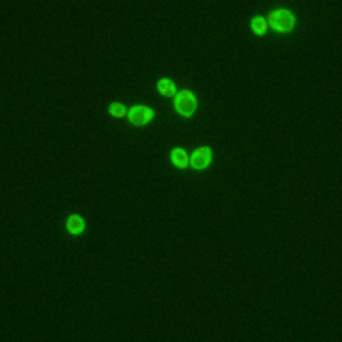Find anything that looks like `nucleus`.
<instances>
[{
  "instance_id": "7",
  "label": "nucleus",
  "mask_w": 342,
  "mask_h": 342,
  "mask_svg": "<svg viewBox=\"0 0 342 342\" xmlns=\"http://www.w3.org/2000/svg\"><path fill=\"white\" fill-rule=\"evenodd\" d=\"M158 91L162 95H167V97H173V95H177V90H175V84L171 82V80H167V78H162L158 82Z\"/></svg>"
},
{
  "instance_id": "9",
  "label": "nucleus",
  "mask_w": 342,
  "mask_h": 342,
  "mask_svg": "<svg viewBox=\"0 0 342 342\" xmlns=\"http://www.w3.org/2000/svg\"><path fill=\"white\" fill-rule=\"evenodd\" d=\"M109 113L116 116V118H124V116H128V111H126V107L122 105V103H113L111 107H109Z\"/></svg>"
},
{
  "instance_id": "2",
  "label": "nucleus",
  "mask_w": 342,
  "mask_h": 342,
  "mask_svg": "<svg viewBox=\"0 0 342 342\" xmlns=\"http://www.w3.org/2000/svg\"><path fill=\"white\" fill-rule=\"evenodd\" d=\"M196 105L198 103H196V97L192 91L184 90L175 95V109L181 116H192L196 111Z\"/></svg>"
},
{
  "instance_id": "1",
  "label": "nucleus",
  "mask_w": 342,
  "mask_h": 342,
  "mask_svg": "<svg viewBox=\"0 0 342 342\" xmlns=\"http://www.w3.org/2000/svg\"><path fill=\"white\" fill-rule=\"evenodd\" d=\"M266 23H270L276 31L279 33H287L295 27V16L289 10H276L272 14H268Z\"/></svg>"
},
{
  "instance_id": "3",
  "label": "nucleus",
  "mask_w": 342,
  "mask_h": 342,
  "mask_svg": "<svg viewBox=\"0 0 342 342\" xmlns=\"http://www.w3.org/2000/svg\"><path fill=\"white\" fill-rule=\"evenodd\" d=\"M152 118H154V111H152L150 107H145V105H137L131 111H128V120H130L133 126H145V124H148Z\"/></svg>"
},
{
  "instance_id": "6",
  "label": "nucleus",
  "mask_w": 342,
  "mask_h": 342,
  "mask_svg": "<svg viewBox=\"0 0 342 342\" xmlns=\"http://www.w3.org/2000/svg\"><path fill=\"white\" fill-rule=\"evenodd\" d=\"M171 162L177 165V167H186L190 163V156L182 150V148H175L171 150Z\"/></svg>"
},
{
  "instance_id": "4",
  "label": "nucleus",
  "mask_w": 342,
  "mask_h": 342,
  "mask_svg": "<svg viewBox=\"0 0 342 342\" xmlns=\"http://www.w3.org/2000/svg\"><path fill=\"white\" fill-rule=\"evenodd\" d=\"M209 163H211V148H207V147L196 148L194 154L190 156V165L194 169H205Z\"/></svg>"
},
{
  "instance_id": "5",
  "label": "nucleus",
  "mask_w": 342,
  "mask_h": 342,
  "mask_svg": "<svg viewBox=\"0 0 342 342\" xmlns=\"http://www.w3.org/2000/svg\"><path fill=\"white\" fill-rule=\"evenodd\" d=\"M84 228H86V223H84L82 217H78V215H70V217L67 219V230L70 232V234H82Z\"/></svg>"
},
{
  "instance_id": "8",
  "label": "nucleus",
  "mask_w": 342,
  "mask_h": 342,
  "mask_svg": "<svg viewBox=\"0 0 342 342\" xmlns=\"http://www.w3.org/2000/svg\"><path fill=\"white\" fill-rule=\"evenodd\" d=\"M251 29L257 33V34H266V29H268V23H266V19L264 17H255L253 21H251Z\"/></svg>"
}]
</instances>
